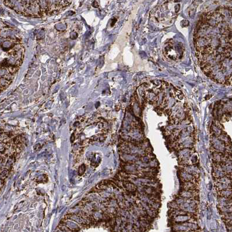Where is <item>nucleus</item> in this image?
Returning <instances> with one entry per match:
<instances>
[{
	"label": "nucleus",
	"instance_id": "25",
	"mask_svg": "<svg viewBox=\"0 0 232 232\" xmlns=\"http://www.w3.org/2000/svg\"><path fill=\"white\" fill-rule=\"evenodd\" d=\"M34 148H35V151H39L40 149V148H41V145L40 144H36Z\"/></svg>",
	"mask_w": 232,
	"mask_h": 232
},
{
	"label": "nucleus",
	"instance_id": "10",
	"mask_svg": "<svg viewBox=\"0 0 232 232\" xmlns=\"http://www.w3.org/2000/svg\"><path fill=\"white\" fill-rule=\"evenodd\" d=\"M180 177L184 182H192L194 180V176L191 174L183 170L180 173Z\"/></svg>",
	"mask_w": 232,
	"mask_h": 232
},
{
	"label": "nucleus",
	"instance_id": "23",
	"mask_svg": "<svg viewBox=\"0 0 232 232\" xmlns=\"http://www.w3.org/2000/svg\"><path fill=\"white\" fill-rule=\"evenodd\" d=\"M225 152L227 154H230L232 153V145H231L230 144H226L225 146Z\"/></svg>",
	"mask_w": 232,
	"mask_h": 232
},
{
	"label": "nucleus",
	"instance_id": "19",
	"mask_svg": "<svg viewBox=\"0 0 232 232\" xmlns=\"http://www.w3.org/2000/svg\"><path fill=\"white\" fill-rule=\"evenodd\" d=\"M192 152V151H191L190 149L189 148H183L182 149H181L179 152V156L180 157V159H182L185 155Z\"/></svg>",
	"mask_w": 232,
	"mask_h": 232
},
{
	"label": "nucleus",
	"instance_id": "11",
	"mask_svg": "<svg viewBox=\"0 0 232 232\" xmlns=\"http://www.w3.org/2000/svg\"><path fill=\"white\" fill-rule=\"evenodd\" d=\"M183 187L185 190H195L197 188V185L194 180L192 182H185L183 184Z\"/></svg>",
	"mask_w": 232,
	"mask_h": 232
},
{
	"label": "nucleus",
	"instance_id": "8",
	"mask_svg": "<svg viewBox=\"0 0 232 232\" xmlns=\"http://www.w3.org/2000/svg\"><path fill=\"white\" fill-rule=\"evenodd\" d=\"M197 195V193L194 190H185L181 192L180 197L186 199L194 198Z\"/></svg>",
	"mask_w": 232,
	"mask_h": 232
},
{
	"label": "nucleus",
	"instance_id": "12",
	"mask_svg": "<svg viewBox=\"0 0 232 232\" xmlns=\"http://www.w3.org/2000/svg\"><path fill=\"white\" fill-rule=\"evenodd\" d=\"M219 194L220 196L222 197L232 198V188L226 189L224 190L220 191Z\"/></svg>",
	"mask_w": 232,
	"mask_h": 232
},
{
	"label": "nucleus",
	"instance_id": "13",
	"mask_svg": "<svg viewBox=\"0 0 232 232\" xmlns=\"http://www.w3.org/2000/svg\"><path fill=\"white\" fill-rule=\"evenodd\" d=\"M216 183H219L228 184V185H231L232 180H231V179L230 177L224 176V177L217 179Z\"/></svg>",
	"mask_w": 232,
	"mask_h": 232
},
{
	"label": "nucleus",
	"instance_id": "6",
	"mask_svg": "<svg viewBox=\"0 0 232 232\" xmlns=\"http://www.w3.org/2000/svg\"><path fill=\"white\" fill-rule=\"evenodd\" d=\"M218 203L220 208L232 205V198H225L220 197L218 199Z\"/></svg>",
	"mask_w": 232,
	"mask_h": 232
},
{
	"label": "nucleus",
	"instance_id": "20",
	"mask_svg": "<svg viewBox=\"0 0 232 232\" xmlns=\"http://www.w3.org/2000/svg\"><path fill=\"white\" fill-rule=\"evenodd\" d=\"M156 211H155L151 208V209L146 211V212L148 216H149L150 217H153L156 215Z\"/></svg>",
	"mask_w": 232,
	"mask_h": 232
},
{
	"label": "nucleus",
	"instance_id": "7",
	"mask_svg": "<svg viewBox=\"0 0 232 232\" xmlns=\"http://www.w3.org/2000/svg\"><path fill=\"white\" fill-rule=\"evenodd\" d=\"M213 175L217 179L223 177H224L226 174L223 171L222 166L220 164H218L217 166H216V167L214 168V171H213Z\"/></svg>",
	"mask_w": 232,
	"mask_h": 232
},
{
	"label": "nucleus",
	"instance_id": "3",
	"mask_svg": "<svg viewBox=\"0 0 232 232\" xmlns=\"http://www.w3.org/2000/svg\"><path fill=\"white\" fill-rule=\"evenodd\" d=\"M211 144L212 145V147L214 149L215 152H220V153H224L225 152V146L226 144L221 141L217 137L213 135L211 138Z\"/></svg>",
	"mask_w": 232,
	"mask_h": 232
},
{
	"label": "nucleus",
	"instance_id": "17",
	"mask_svg": "<svg viewBox=\"0 0 232 232\" xmlns=\"http://www.w3.org/2000/svg\"><path fill=\"white\" fill-rule=\"evenodd\" d=\"M216 187L218 189V190L220 191H222V190H224L226 189H230V188H232L231 187V185H228V184H222V183H216Z\"/></svg>",
	"mask_w": 232,
	"mask_h": 232
},
{
	"label": "nucleus",
	"instance_id": "14",
	"mask_svg": "<svg viewBox=\"0 0 232 232\" xmlns=\"http://www.w3.org/2000/svg\"><path fill=\"white\" fill-rule=\"evenodd\" d=\"M188 213L184 211L182 209H174L171 213V216H173V217H175L176 216H180V215H187Z\"/></svg>",
	"mask_w": 232,
	"mask_h": 232
},
{
	"label": "nucleus",
	"instance_id": "9",
	"mask_svg": "<svg viewBox=\"0 0 232 232\" xmlns=\"http://www.w3.org/2000/svg\"><path fill=\"white\" fill-rule=\"evenodd\" d=\"M173 218H174L173 221L176 222V223H183L187 222H189L190 220L191 219V216L190 215H185L177 216Z\"/></svg>",
	"mask_w": 232,
	"mask_h": 232
},
{
	"label": "nucleus",
	"instance_id": "16",
	"mask_svg": "<svg viewBox=\"0 0 232 232\" xmlns=\"http://www.w3.org/2000/svg\"><path fill=\"white\" fill-rule=\"evenodd\" d=\"M217 138L225 144H230V140L229 136L225 134L224 133H222L219 137H217Z\"/></svg>",
	"mask_w": 232,
	"mask_h": 232
},
{
	"label": "nucleus",
	"instance_id": "1",
	"mask_svg": "<svg viewBox=\"0 0 232 232\" xmlns=\"http://www.w3.org/2000/svg\"><path fill=\"white\" fill-rule=\"evenodd\" d=\"M198 64L213 81L232 85V8L219 7L202 14L194 33Z\"/></svg>",
	"mask_w": 232,
	"mask_h": 232
},
{
	"label": "nucleus",
	"instance_id": "21",
	"mask_svg": "<svg viewBox=\"0 0 232 232\" xmlns=\"http://www.w3.org/2000/svg\"><path fill=\"white\" fill-rule=\"evenodd\" d=\"M149 165L151 168H155L158 166V162L156 159H151V160L149 162Z\"/></svg>",
	"mask_w": 232,
	"mask_h": 232
},
{
	"label": "nucleus",
	"instance_id": "15",
	"mask_svg": "<svg viewBox=\"0 0 232 232\" xmlns=\"http://www.w3.org/2000/svg\"><path fill=\"white\" fill-rule=\"evenodd\" d=\"M124 186L125 188L127 189V190L129 191H135L137 190V187L131 182H127V183H124Z\"/></svg>",
	"mask_w": 232,
	"mask_h": 232
},
{
	"label": "nucleus",
	"instance_id": "5",
	"mask_svg": "<svg viewBox=\"0 0 232 232\" xmlns=\"http://www.w3.org/2000/svg\"><path fill=\"white\" fill-rule=\"evenodd\" d=\"M183 170L191 174L193 176H197L198 174V167L195 165H187L183 167Z\"/></svg>",
	"mask_w": 232,
	"mask_h": 232
},
{
	"label": "nucleus",
	"instance_id": "24",
	"mask_svg": "<svg viewBox=\"0 0 232 232\" xmlns=\"http://www.w3.org/2000/svg\"><path fill=\"white\" fill-rule=\"evenodd\" d=\"M85 170V165L83 164V165L81 166V167H79V168L78 170V174H79V175H82V174L84 173Z\"/></svg>",
	"mask_w": 232,
	"mask_h": 232
},
{
	"label": "nucleus",
	"instance_id": "22",
	"mask_svg": "<svg viewBox=\"0 0 232 232\" xmlns=\"http://www.w3.org/2000/svg\"><path fill=\"white\" fill-rule=\"evenodd\" d=\"M142 162L145 163H149V162L151 160V157L148 155H145L142 157L141 159Z\"/></svg>",
	"mask_w": 232,
	"mask_h": 232
},
{
	"label": "nucleus",
	"instance_id": "4",
	"mask_svg": "<svg viewBox=\"0 0 232 232\" xmlns=\"http://www.w3.org/2000/svg\"><path fill=\"white\" fill-rule=\"evenodd\" d=\"M173 230L176 232H187L191 231L187 226L186 222L183 223H176L173 227Z\"/></svg>",
	"mask_w": 232,
	"mask_h": 232
},
{
	"label": "nucleus",
	"instance_id": "2",
	"mask_svg": "<svg viewBox=\"0 0 232 232\" xmlns=\"http://www.w3.org/2000/svg\"><path fill=\"white\" fill-rule=\"evenodd\" d=\"M184 48L180 43L173 41L168 42L164 47V54L166 59L171 61H177L183 55Z\"/></svg>",
	"mask_w": 232,
	"mask_h": 232
},
{
	"label": "nucleus",
	"instance_id": "18",
	"mask_svg": "<svg viewBox=\"0 0 232 232\" xmlns=\"http://www.w3.org/2000/svg\"><path fill=\"white\" fill-rule=\"evenodd\" d=\"M220 211L222 212V213L223 215L232 212V205L230 206H224L222 208H220Z\"/></svg>",
	"mask_w": 232,
	"mask_h": 232
}]
</instances>
